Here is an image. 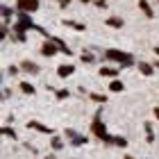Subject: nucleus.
Returning a JSON list of instances; mask_svg holds the SVG:
<instances>
[{"mask_svg": "<svg viewBox=\"0 0 159 159\" xmlns=\"http://www.w3.org/2000/svg\"><path fill=\"white\" fill-rule=\"evenodd\" d=\"M48 159H55V157H48Z\"/></svg>", "mask_w": 159, "mask_h": 159, "instance_id": "cd10ccee", "label": "nucleus"}, {"mask_svg": "<svg viewBox=\"0 0 159 159\" xmlns=\"http://www.w3.org/2000/svg\"><path fill=\"white\" fill-rule=\"evenodd\" d=\"M27 127H30V129H37V132H43V134H52V129L46 127V125L39 123V120H27Z\"/></svg>", "mask_w": 159, "mask_h": 159, "instance_id": "0eeeda50", "label": "nucleus"}, {"mask_svg": "<svg viewBox=\"0 0 159 159\" xmlns=\"http://www.w3.org/2000/svg\"><path fill=\"white\" fill-rule=\"evenodd\" d=\"M105 57H107V59H111V61H116V64H120V68H127V66H132V64H134L132 55L123 52V50H116V48L105 50Z\"/></svg>", "mask_w": 159, "mask_h": 159, "instance_id": "f03ea898", "label": "nucleus"}, {"mask_svg": "<svg viewBox=\"0 0 159 159\" xmlns=\"http://www.w3.org/2000/svg\"><path fill=\"white\" fill-rule=\"evenodd\" d=\"M64 25L66 27H73V30H77V32H82V30H86V25H82V23H75V20H64Z\"/></svg>", "mask_w": 159, "mask_h": 159, "instance_id": "2eb2a0df", "label": "nucleus"}, {"mask_svg": "<svg viewBox=\"0 0 159 159\" xmlns=\"http://www.w3.org/2000/svg\"><path fill=\"white\" fill-rule=\"evenodd\" d=\"M57 50H59V46H57V43H55V41H50V39H48L46 43H43V48H41V52H43V55H46V57H52V55L57 52Z\"/></svg>", "mask_w": 159, "mask_h": 159, "instance_id": "423d86ee", "label": "nucleus"}, {"mask_svg": "<svg viewBox=\"0 0 159 159\" xmlns=\"http://www.w3.org/2000/svg\"><path fill=\"white\" fill-rule=\"evenodd\" d=\"M68 98V89H59L57 91V100H66Z\"/></svg>", "mask_w": 159, "mask_h": 159, "instance_id": "4be33fe9", "label": "nucleus"}, {"mask_svg": "<svg viewBox=\"0 0 159 159\" xmlns=\"http://www.w3.org/2000/svg\"><path fill=\"white\" fill-rule=\"evenodd\" d=\"M20 66H23V70H25V73H39V66H37L34 61H23Z\"/></svg>", "mask_w": 159, "mask_h": 159, "instance_id": "f8f14e48", "label": "nucleus"}, {"mask_svg": "<svg viewBox=\"0 0 159 159\" xmlns=\"http://www.w3.org/2000/svg\"><path fill=\"white\" fill-rule=\"evenodd\" d=\"M70 5V0H59V7H61V9H64V7H68Z\"/></svg>", "mask_w": 159, "mask_h": 159, "instance_id": "b1692460", "label": "nucleus"}, {"mask_svg": "<svg viewBox=\"0 0 159 159\" xmlns=\"http://www.w3.org/2000/svg\"><path fill=\"white\" fill-rule=\"evenodd\" d=\"M107 25H111V27H123V18L111 16V18H107Z\"/></svg>", "mask_w": 159, "mask_h": 159, "instance_id": "dca6fc26", "label": "nucleus"}, {"mask_svg": "<svg viewBox=\"0 0 159 159\" xmlns=\"http://www.w3.org/2000/svg\"><path fill=\"white\" fill-rule=\"evenodd\" d=\"M50 146H52V150H61L64 148V141L59 139V136H55V139L50 141Z\"/></svg>", "mask_w": 159, "mask_h": 159, "instance_id": "6ab92c4d", "label": "nucleus"}, {"mask_svg": "<svg viewBox=\"0 0 159 159\" xmlns=\"http://www.w3.org/2000/svg\"><path fill=\"white\" fill-rule=\"evenodd\" d=\"M2 136H9V139H16V129H14V127H2Z\"/></svg>", "mask_w": 159, "mask_h": 159, "instance_id": "412c9836", "label": "nucleus"}, {"mask_svg": "<svg viewBox=\"0 0 159 159\" xmlns=\"http://www.w3.org/2000/svg\"><path fill=\"white\" fill-rule=\"evenodd\" d=\"M89 98L93 100V102H100V105L107 102V96H100V93H89Z\"/></svg>", "mask_w": 159, "mask_h": 159, "instance_id": "f3484780", "label": "nucleus"}, {"mask_svg": "<svg viewBox=\"0 0 159 159\" xmlns=\"http://www.w3.org/2000/svg\"><path fill=\"white\" fill-rule=\"evenodd\" d=\"M155 116H157V120H159V107H155Z\"/></svg>", "mask_w": 159, "mask_h": 159, "instance_id": "393cba45", "label": "nucleus"}, {"mask_svg": "<svg viewBox=\"0 0 159 159\" xmlns=\"http://www.w3.org/2000/svg\"><path fill=\"white\" fill-rule=\"evenodd\" d=\"M143 129H146V141L148 143H155V139H157V136H155V132H152V123H143Z\"/></svg>", "mask_w": 159, "mask_h": 159, "instance_id": "1a4fd4ad", "label": "nucleus"}, {"mask_svg": "<svg viewBox=\"0 0 159 159\" xmlns=\"http://www.w3.org/2000/svg\"><path fill=\"white\" fill-rule=\"evenodd\" d=\"M139 7H141V11H143V14H146V16H148V18H152V16H155V11H152V7H150V5L146 2V0H139Z\"/></svg>", "mask_w": 159, "mask_h": 159, "instance_id": "9d476101", "label": "nucleus"}, {"mask_svg": "<svg viewBox=\"0 0 159 159\" xmlns=\"http://www.w3.org/2000/svg\"><path fill=\"white\" fill-rule=\"evenodd\" d=\"M100 75H102V77H116V75H118V68L102 66V68H100Z\"/></svg>", "mask_w": 159, "mask_h": 159, "instance_id": "9b49d317", "label": "nucleus"}, {"mask_svg": "<svg viewBox=\"0 0 159 159\" xmlns=\"http://www.w3.org/2000/svg\"><path fill=\"white\" fill-rule=\"evenodd\" d=\"M125 159H134V157H125Z\"/></svg>", "mask_w": 159, "mask_h": 159, "instance_id": "bb28decb", "label": "nucleus"}, {"mask_svg": "<svg viewBox=\"0 0 159 159\" xmlns=\"http://www.w3.org/2000/svg\"><path fill=\"white\" fill-rule=\"evenodd\" d=\"M37 9H39V0H16V11L34 14Z\"/></svg>", "mask_w": 159, "mask_h": 159, "instance_id": "20e7f679", "label": "nucleus"}, {"mask_svg": "<svg viewBox=\"0 0 159 159\" xmlns=\"http://www.w3.org/2000/svg\"><path fill=\"white\" fill-rule=\"evenodd\" d=\"M111 143H114V146H118V148H125L127 146V139H123V136H111Z\"/></svg>", "mask_w": 159, "mask_h": 159, "instance_id": "a211bd4d", "label": "nucleus"}, {"mask_svg": "<svg viewBox=\"0 0 159 159\" xmlns=\"http://www.w3.org/2000/svg\"><path fill=\"white\" fill-rule=\"evenodd\" d=\"M82 61L91 64V61H93V55H91V52H82Z\"/></svg>", "mask_w": 159, "mask_h": 159, "instance_id": "5701e85b", "label": "nucleus"}, {"mask_svg": "<svg viewBox=\"0 0 159 159\" xmlns=\"http://www.w3.org/2000/svg\"><path fill=\"white\" fill-rule=\"evenodd\" d=\"M73 73H75V66H70V64H61V66L57 68V75H59V77H68Z\"/></svg>", "mask_w": 159, "mask_h": 159, "instance_id": "6e6552de", "label": "nucleus"}, {"mask_svg": "<svg viewBox=\"0 0 159 159\" xmlns=\"http://www.w3.org/2000/svg\"><path fill=\"white\" fill-rule=\"evenodd\" d=\"M34 23H32V18H30V14H25V11H18V23L14 25V32H18V34H23L25 30H32Z\"/></svg>", "mask_w": 159, "mask_h": 159, "instance_id": "7ed1b4c3", "label": "nucleus"}, {"mask_svg": "<svg viewBox=\"0 0 159 159\" xmlns=\"http://www.w3.org/2000/svg\"><path fill=\"white\" fill-rule=\"evenodd\" d=\"M155 55H157V57H159V48H155Z\"/></svg>", "mask_w": 159, "mask_h": 159, "instance_id": "a878e982", "label": "nucleus"}, {"mask_svg": "<svg viewBox=\"0 0 159 159\" xmlns=\"http://www.w3.org/2000/svg\"><path fill=\"white\" fill-rule=\"evenodd\" d=\"M109 89H111L114 93H118V91H123V82H120V80H114V82L109 84Z\"/></svg>", "mask_w": 159, "mask_h": 159, "instance_id": "aec40b11", "label": "nucleus"}, {"mask_svg": "<svg viewBox=\"0 0 159 159\" xmlns=\"http://www.w3.org/2000/svg\"><path fill=\"white\" fill-rule=\"evenodd\" d=\"M66 139H68L70 143H73V146H84V143L89 141L84 134H77L75 129H66Z\"/></svg>", "mask_w": 159, "mask_h": 159, "instance_id": "39448f33", "label": "nucleus"}, {"mask_svg": "<svg viewBox=\"0 0 159 159\" xmlns=\"http://www.w3.org/2000/svg\"><path fill=\"white\" fill-rule=\"evenodd\" d=\"M91 132L98 136L102 143H111V134L107 132V127H105V120H102V109H98L96 111V116H93V123H91Z\"/></svg>", "mask_w": 159, "mask_h": 159, "instance_id": "f257e3e1", "label": "nucleus"}, {"mask_svg": "<svg viewBox=\"0 0 159 159\" xmlns=\"http://www.w3.org/2000/svg\"><path fill=\"white\" fill-rule=\"evenodd\" d=\"M20 91L27 93V96H34V93H37V89H34L30 82H20Z\"/></svg>", "mask_w": 159, "mask_h": 159, "instance_id": "4468645a", "label": "nucleus"}, {"mask_svg": "<svg viewBox=\"0 0 159 159\" xmlns=\"http://www.w3.org/2000/svg\"><path fill=\"white\" fill-rule=\"evenodd\" d=\"M139 68H141V73H143V75H152V73H155L152 64H148V61H141V64H139Z\"/></svg>", "mask_w": 159, "mask_h": 159, "instance_id": "ddd939ff", "label": "nucleus"}]
</instances>
